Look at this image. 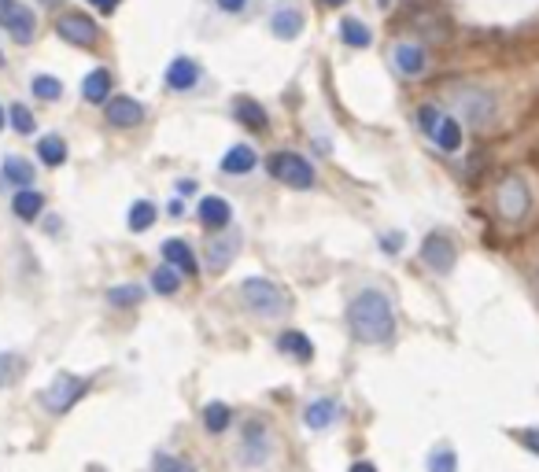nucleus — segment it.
Wrapping results in <instances>:
<instances>
[{"label": "nucleus", "mask_w": 539, "mask_h": 472, "mask_svg": "<svg viewBox=\"0 0 539 472\" xmlns=\"http://www.w3.org/2000/svg\"><path fill=\"white\" fill-rule=\"evenodd\" d=\"M391 63H396L406 78H422V74L429 70V56L422 44H410V41H399L396 48H391Z\"/></svg>", "instance_id": "15"}, {"label": "nucleus", "mask_w": 539, "mask_h": 472, "mask_svg": "<svg viewBox=\"0 0 539 472\" xmlns=\"http://www.w3.org/2000/svg\"><path fill=\"white\" fill-rule=\"evenodd\" d=\"M336 417H340L336 399H314V403H307V410H303V425L314 428V432H322V428L336 425Z\"/></svg>", "instance_id": "21"}, {"label": "nucleus", "mask_w": 539, "mask_h": 472, "mask_svg": "<svg viewBox=\"0 0 539 472\" xmlns=\"http://www.w3.org/2000/svg\"><path fill=\"white\" fill-rule=\"evenodd\" d=\"M422 262H425L432 273H451L455 262H458L455 240L444 236V233H429V236L422 240Z\"/></svg>", "instance_id": "10"}, {"label": "nucleus", "mask_w": 539, "mask_h": 472, "mask_svg": "<svg viewBox=\"0 0 539 472\" xmlns=\"http://www.w3.org/2000/svg\"><path fill=\"white\" fill-rule=\"evenodd\" d=\"M278 351L288 355V358H296V362H310L314 358V343L303 332H296V329H285L278 336Z\"/></svg>", "instance_id": "23"}, {"label": "nucleus", "mask_w": 539, "mask_h": 472, "mask_svg": "<svg viewBox=\"0 0 539 472\" xmlns=\"http://www.w3.org/2000/svg\"><path fill=\"white\" fill-rule=\"evenodd\" d=\"M152 288L159 292V295H174L178 288H181V273L174 269V266H156V273H152Z\"/></svg>", "instance_id": "30"}, {"label": "nucleus", "mask_w": 539, "mask_h": 472, "mask_svg": "<svg viewBox=\"0 0 539 472\" xmlns=\"http://www.w3.org/2000/svg\"><path fill=\"white\" fill-rule=\"evenodd\" d=\"M196 214H200V226H207V229H214V233L226 229L229 221H233V207H229L226 196H204L200 211H196Z\"/></svg>", "instance_id": "18"}, {"label": "nucleus", "mask_w": 539, "mask_h": 472, "mask_svg": "<svg viewBox=\"0 0 539 472\" xmlns=\"http://www.w3.org/2000/svg\"><path fill=\"white\" fill-rule=\"evenodd\" d=\"M8 126H12L15 133L27 137V133L37 130V118H34V111H30L27 104H12V108H8Z\"/></svg>", "instance_id": "32"}, {"label": "nucleus", "mask_w": 539, "mask_h": 472, "mask_svg": "<svg viewBox=\"0 0 539 472\" xmlns=\"http://www.w3.org/2000/svg\"><path fill=\"white\" fill-rule=\"evenodd\" d=\"M403 244H406V240H403V233H384V236H381V252L399 255V252H403Z\"/></svg>", "instance_id": "37"}, {"label": "nucleus", "mask_w": 539, "mask_h": 472, "mask_svg": "<svg viewBox=\"0 0 539 472\" xmlns=\"http://www.w3.org/2000/svg\"><path fill=\"white\" fill-rule=\"evenodd\" d=\"M348 329L358 343H388L396 336V310L381 288L358 292L348 307Z\"/></svg>", "instance_id": "1"}, {"label": "nucleus", "mask_w": 539, "mask_h": 472, "mask_svg": "<svg viewBox=\"0 0 539 472\" xmlns=\"http://www.w3.org/2000/svg\"><path fill=\"white\" fill-rule=\"evenodd\" d=\"M37 156H41L44 166H63V163H67V140L56 137V133L41 137V140H37Z\"/></svg>", "instance_id": "28"}, {"label": "nucleus", "mask_w": 539, "mask_h": 472, "mask_svg": "<svg viewBox=\"0 0 539 472\" xmlns=\"http://www.w3.org/2000/svg\"><path fill=\"white\" fill-rule=\"evenodd\" d=\"M207 266L214 269V273H222V269H229L233 266V259L240 255V233L237 229H218L211 240H207Z\"/></svg>", "instance_id": "11"}, {"label": "nucleus", "mask_w": 539, "mask_h": 472, "mask_svg": "<svg viewBox=\"0 0 539 472\" xmlns=\"http://www.w3.org/2000/svg\"><path fill=\"white\" fill-rule=\"evenodd\" d=\"M163 259H166V266H174L178 273H185V277H196V273H200L196 252H192L185 240H166V244H163Z\"/></svg>", "instance_id": "20"}, {"label": "nucleus", "mask_w": 539, "mask_h": 472, "mask_svg": "<svg viewBox=\"0 0 539 472\" xmlns=\"http://www.w3.org/2000/svg\"><path fill=\"white\" fill-rule=\"evenodd\" d=\"M89 8H96L101 15H111L118 8V0H89Z\"/></svg>", "instance_id": "39"}, {"label": "nucleus", "mask_w": 539, "mask_h": 472, "mask_svg": "<svg viewBox=\"0 0 539 472\" xmlns=\"http://www.w3.org/2000/svg\"><path fill=\"white\" fill-rule=\"evenodd\" d=\"M255 163H259L255 148H248V144H233L229 152L222 156V173H252Z\"/></svg>", "instance_id": "25"}, {"label": "nucleus", "mask_w": 539, "mask_h": 472, "mask_svg": "<svg viewBox=\"0 0 539 472\" xmlns=\"http://www.w3.org/2000/svg\"><path fill=\"white\" fill-rule=\"evenodd\" d=\"M104 118L115 130H133L144 122V104L133 100V96H111V100L104 104Z\"/></svg>", "instance_id": "12"}, {"label": "nucleus", "mask_w": 539, "mask_h": 472, "mask_svg": "<svg viewBox=\"0 0 539 472\" xmlns=\"http://www.w3.org/2000/svg\"><path fill=\"white\" fill-rule=\"evenodd\" d=\"M528 207H532V192H528L525 178H518V173L503 178L499 188H495V214L506 221V226H518V221L528 214Z\"/></svg>", "instance_id": "5"}, {"label": "nucleus", "mask_w": 539, "mask_h": 472, "mask_svg": "<svg viewBox=\"0 0 539 472\" xmlns=\"http://www.w3.org/2000/svg\"><path fill=\"white\" fill-rule=\"evenodd\" d=\"M4 126H8V111H4V108H0V130H4Z\"/></svg>", "instance_id": "43"}, {"label": "nucleus", "mask_w": 539, "mask_h": 472, "mask_svg": "<svg viewBox=\"0 0 539 472\" xmlns=\"http://www.w3.org/2000/svg\"><path fill=\"white\" fill-rule=\"evenodd\" d=\"M429 472H458V454L451 446H436L429 454Z\"/></svg>", "instance_id": "35"}, {"label": "nucleus", "mask_w": 539, "mask_h": 472, "mask_svg": "<svg viewBox=\"0 0 539 472\" xmlns=\"http://www.w3.org/2000/svg\"><path fill=\"white\" fill-rule=\"evenodd\" d=\"M270 30H274L278 41H296L303 30V12L296 4H278L270 12Z\"/></svg>", "instance_id": "13"}, {"label": "nucleus", "mask_w": 539, "mask_h": 472, "mask_svg": "<svg viewBox=\"0 0 539 472\" xmlns=\"http://www.w3.org/2000/svg\"><path fill=\"white\" fill-rule=\"evenodd\" d=\"M89 472H108V468H101V465H89Z\"/></svg>", "instance_id": "44"}, {"label": "nucleus", "mask_w": 539, "mask_h": 472, "mask_svg": "<svg viewBox=\"0 0 539 472\" xmlns=\"http://www.w3.org/2000/svg\"><path fill=\"white\" fill-rule=\"evenodd\" d=\"M141 300H144V288L141 284H115L108 292V303L111 307H137Z\"/></svg>", "instance_id": "33"}, {"label": "nucleus", "mask_w": 539, "mask_h": 472, "mask_svg": "<svg viewBox=\"0 0 539 472\" xmlns=\"http://www.w3.org/2000/svg\"><path fill=\"white\" fill-rule=\"evenodd\" d=\"M429 137L436 140L439 152H447V156L462 152V122H458L455 115H444V111H439V118H436V126L429 130Z\"/></svg>", "instance_id": "16"}, {"label": "nucleus", "mask_w": 539, "mask_h": 472, "mask_svg": "<svg viewBox=\"0 0 539 472\" xmlns=\"http://www.w3.org/2000/svg\"><path fill=\"white\" fill-rule=\"evenodd\" d=\"M56 34L67 41V44H75V48H93L96 41H101V27L85 15V12H67L56 19Z\"/></svg>", "instance_id": "9"}, {"label": "nucleus", "mask_w": 539, "mask_h": 472, "mask_svg": "<svg viewBox=\"0 0 539 472\" xmlns=\"http://www.w3.org/2000/svg\"><path fill=\"white\" fill-rule=\"evenodd\" d=\"M351 472H377V465H370V461H355Z\"/></svg>", "instance_id": "41"}, {"label": "nucleus", "mask_w": 539, "mask_h": 472, "mask_svg": "<svg viewBox=\"0 0 539 472\" xmlns=\"http://www.w3.org/2000/svg\"><path fill=\"white\" fill-rule=\"evenodd\" d=\"M27 369V362H22L15 351H0V388H8L19 380V372Z\"/></svg>", "instance_id": "34"}, {"label": "nucleus", "mask_w": 539, "mask_h": 472, "mask_svg": "<svg viewBox=\"0 0 539 472\" xmlns=\"http://www.w3.org/2000/svg\"><path fill=\"white\" fill-rule=\"evenodd\" d=\"M377 4H384V8H388V4H391V0H377Z\"/></svg>", "instance_id": "45"}, {"label": "nucleus", "mask_w": 539, "mask_h": 472, "mask_svg": "<svg viewBox=\"0 0 539 472\" xmlns=\"http://www.w3.org/2000/svg\"><path fill=\"white\" fill-rule=\"evenodd\" d=\"M0 67H4V52H0Z\"/></svg>", "instance_id": "46"}, {"label": "nucleus", "mask_w": 539, "mask_h": 472, "mask_svg": "<svg viewBox=\"0 0 539 472\" xmlns=\"http://www.w3.org/2000/svg\"><path fill=\"white\" fill-rule=\"evenodd\" d=\"M111 89H115L111 70L96 67V70H89L85 78H82V100L85 104H108L111 100Z\"/></svg>", "instance_id": "19"}, {"label": "nucleus", "mask_w": 539, "mask_h": 472, "mask_svg": "<svg viewBox=\"0 0 539 472\" xmlns=\"http://www.w3.org/2000/svg\"><path fill=\"white\" fill-rule=\"evenodd\" d=\"M518 439L528 446L532 454H539V428H521V432H518Z\"/></svg>", "instance_id": "38"}, {"label": "nucleus", "mask_w": 539, "mask_h": 472, "mask_svg": "<svg viewBox=\"0 0 539 472\" xmlns=\"http://www.w3.org/2000/svg\"><path fill=\"white\" fill-rule=\"evenodd\" d=\"M240 303L248 307L252 314L266 317V321H278V317H288L292 310V300L285 295L281 284L274 281H266V277H248L240 284Z\"/></svg>", "instance_id": "2"}, {"label": "nucleus", "mask_w": 539, "mask_h": 472, "mask_svg": "<svg viewBox=\"0 0 539 472\" xmlns=\"http://www.w3.org/2000/svg\"><path fill=\"white\" fill-rule=\"evenodd\" d=\"M340 41H344L348 48H370L374 44V30L366 27L362 19H344V22H340Z\"/></svg>", "instance_id": "26"}, {"label": "nucleus", "mask_w": 539, "mask_h": 472, "mask_svg": "<svg viewBox=\"0 0 539 472\" xmlns=\"http://www.w3.org/2000/svg\"><path fill=\"white\" fill-rule=\"evenodd\" d=\"M152 472H192V465H189L185 458H178V454L159 451V454L152 458Z\"/></svg>", "instance_id": "36"}, {"label": "nucleus", "mask_w": 539, "mask_h": 472, "mask_svg": "<svg viewBox=\"0 0 539 472\" xmlns=\"http://www.w3.org/2000/svg\"><path fill=\"white\" fill-rule=\"evenodd\" d=\"M0 178H4L8 185H15V188H30L34 185V163L22 159V156H8L4 166H0Z\"/></svg>", "instance_id": "24"}, {"label": "nucleus", "mask_w": 539, "mask_h": 472, "mask_svg": "<svg viewBox=\"0 0 539 472\" xmlns=\"http://www.w3.org/2000/svg\"><path fill=\"white\" fill-rule=\"evenodd\" d=\"M229 420H233V410H229L226 403H207V410H204V428H207L211 436H222V432L229 428Z\"/></svg>", "instance_id": "29"}, {"label": "nucleus", "mask_w": 539, "mask_h": 472, "mask_svg": "<svg viewBox=\"0 0 539 472\" xmlns=\"http://www.w3.org/2000/svg\"><path fill=\"white\" fill-rule=\"evenodd\" d=\"M156 218H159V207H156V204L137 200V204L130 207V214H126V226H130V233H149V229L156 226Z\"/></svg>", "instance_id": "27"}, {"label": "nucleus", "mask_w": 539, "mask_h": 472, "mask_svg": "<svg viewBox=\"0 0 539 472\" xmlns=\"http://www.w3.org/2000/svg\"><path fill=\"white\" fill-rule=\"evenodd\" d=\"M451 104H455V118L458 122H470V126H487L495 118L499 104L495 96L487 89H477V85H458L451 89Z\"/></svg>", "instance_id": "3"}, {"label": "nucleus", "mask_w": 539, "mask_h": 472, "mask_svg": "<svg viewBox=\"0 0 539 472\" xmlns=\"http://www.w3.org/2000/svg\"><path fill=\"white\" fill-rule=\"evenodd\" d=\"M218 8L222 12H244V4H248V0H214Z\"/></svg>", "instance_id": "40"}, {"label": "nucleus", "mask_w": 539, "mask_h": 472, "mask_svg": "<svg viewBox=\"0 0 539 472\" xmlns=\"http://www.w3.org/2000/svg\"><path fill=\"white\" fill-rule=\"evenodd\" d=\"M233 118L240 122L244 130H252V133H266V126H270L266 108L259 100H252V96H237V100H233Z\"/></svg>", "instance_id": "17"}, {"label": "nucleus", "mask_w": 539, "mask_h": 472, "mask_svg": "<svg viewBox=\"0 0 539 472\" xmlns=\"http://www.w3.org/2000/svg\"><path fill=\"white\" fill-rule=\"evenodd\" d=\"M89 391V380L85 377H75V372H60V377L41 391V406L48 413H67L70 406H78V399Z\"/></svg>", "instance_id": "7"}, {"label": "nucleus", "mask_w": 539, "mask_h": 472, "mask_svg": "<svg viewBox=\"0 0 539 472\" xmlns=\"http://www.w3.org/2000/svg\"><path fill=\"white\" fill-rule=\"evenodd\" d=\"M163 78H166V89L189 92V89H196V82H200V63H196L192 56H178V60H170Z\"/></svg>", "instance_id": "14"}, {"label": "nucleus", "mask_w": 539, "mask_h": 472, "mask_svg": "<svg viewBox=\"0 0 539 472\" xmlns=\"http://www.w3.org/2000/svg\"><path fill=\"white\" fill-rule=\"evenodd\" d=\"M44 211V196L37 188H19L15 192V200H12V214L19 221H37Z\"/></svg>", "instance_id": "22"}, {"label": "nucleus", "mask_w": 539, "mask_h": 472, "mask_svg": "<svg viewBox=\"0 0 539 472\" xmlns=\"http://www.w3.org/2000/svg\"><path fill=\"white\" fill-rule=\"evenodd\" d=\"M266 170L270 178L288 188H314V166L296 152H274L266 159Z\"/></svg>", "instance_id": "6"}, {"label": "nucleus", "mask_w": 539, "mask_h": 472, "mask_svg": "<svg viewBox=\"0 0 539 472\" xmlns=\"http://www.w3.org/2000/svg\"><path fill=\"white\" fill-rule=\"evenodd\" d=\"M318 4H326V8H336V4H344V0H318Z\"/></svg>", "instance_id": "42"}, {"label": "nucleus", "mask_w": 539, "mask_h": 472, "mask_svg": "<svg viewBox=\"0 0 539 472\" xmlns=\"http://www.w3.org/2000/svg\"><path fill=\"white\" fill-rule=\"evenodd\" d=\"M270 454H274V432H270V425L262 417H248L240 428V446H237L240 465L259 468L270 461Z\"/></svg>", "instance_id": "4"}, {"label": "nucleus", "mask_w": 539, "mask_h": 472, "mask_svg": "<svg viewBox=\"0 0 539 472\" xmlns=\"http://www.w3.org/2000/svg\"><path fill=\"white\" fill-rule=\"evenodd\" d=\"M30 89H34L37 100H44V104H52V100H60V96H63V82L52 78V74H37V78L30 82Z\"/></svg>", "instance_id": "31"}, {"label": "nucleus", "mask_w": 539, "mask_h": 472, "mask_svg": "<svg viewBox=\"0 0 539 472\" xmlns=\"http://www.w3.org/2000/svg\"><path fill=\"white\" fill-rule=\"evenodd\" d=\"M0 30H8L19 44H30L37 34V15L22 0H0Z\"/></svg>", "instance_id": "8"}]
</instances>
